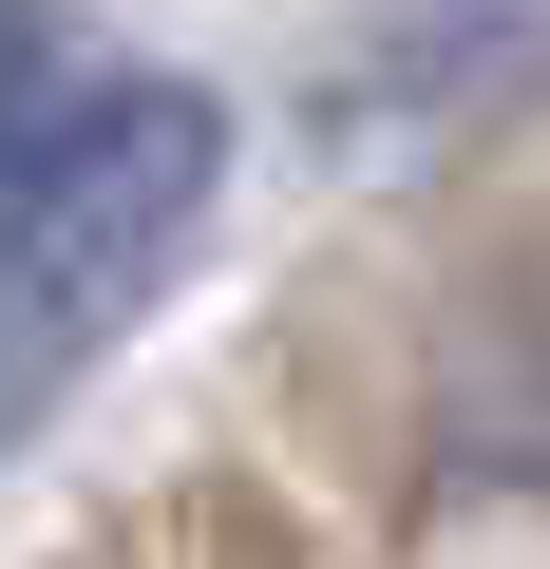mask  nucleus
Segmentation results:
<instances>
[{"label": "nucleus", "instance_id": "obj_1", "mask_svg": "<svg viewBox=\"0 0 550 569\" xmlns=\"http://www.w3.org/2000/svg\"><path fill=\"white\" fill-rule=\"evenodd\" d=\"M209 190H228V96L209 77H96L39 133V171L0 190V456H39V418L152 323Z\"/></svg>", "mask_w": 550, "mask_h": 569}, {"label": "nucleus", "instance_id": "obj_2", "mask_svg": "<svg viewBox=\"0 0 550 569\" xmlns=\"http://www.w3.org/2000/svg\"><path fill=\"white\" fill-rule=\"evenodd\" d=\"M531 96H550V0H342V39L304 58V133L342 171L456 152Z\"/></svg>", "mask_w": 550, "mask_h": 569}, {"label": "nucleus", "instance_id": "obj_3", "mask_svg": "<svg viewBox=\"0 0 550 569\" xmlns=\"http://www.w3.org/2000/svg\"><path fill=\"white\" fill-rule=\"evenodd\" d=\"M77 96H96V77H77V20H58V0H0V190L39 171V133H58Z\"/></svg>", "mask_w": 550, "mask_h": 569}]
</instances>
